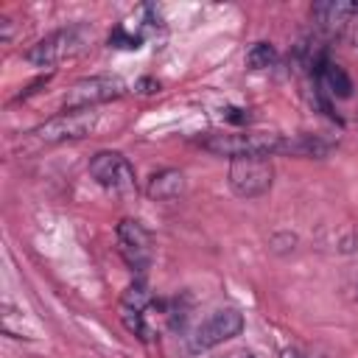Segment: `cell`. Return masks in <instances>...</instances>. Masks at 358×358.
Wrapping results in <instances>:
<instances>
[{"instance_id": "cell-1", "label": "cell", "mask_w": 358, "mask_h": 358, "mask_svg": "<svg viewBox=\"0 0 358 358\" xmlns=\"http://www.w3.org/2000/svg\"><path fill=\"white\" fill-rule=\"evenodd\" d=\"M199 145L215 157L238 159V157H274L285 154L288 137L268 131H213L199 140Z\"/></svg>"}, {"instance_id": "cell-2", "label": "cell", "mask_w": 358, "mask_h": 358, "mask_svg": "<svg viewBox=\"0 0 358 358\" xmlns=\"http://www.w3.org/2000/svg\"><path fill=\"white\" fill-rule=\"evenodd\" d=\"M90 28L87 25H67L59 28L53 34H48L45 39H39L31 50H25V62L34 67H53L76 53H81L90 42Z\"/></svg>"}, {"instance_id": "cell-3", "label": "cell", "mask_w": 358, "mask_h": 358, "mask_svg": "<svg viewBox=\"0 0 358 358\" xmlns=\"http://www.w3.org/2000/svg\"><path fill=\"white\" fill-rule=\"evenodd\" d=\"M229 190L238 199H260L274 185V165L268 157H238L229 159L227 171Z\"/></svg>"}, {"instance_id": "cell-4", "label": "cell", "mask_w": 358, "mask_h": 358, "mask_svg": "<svg viewBox=\"0 0 358 358\" xmlns=\"http://www.w3.org/2000/svg\"><path fill=\"white\" fill-rule=\"evenodd\" d=\"M90 173L103 190H109L115 196H134L137 193V173L120 151H98L90 159Z\"/></svg>"}, {"instance_id": "cell-5", "label": "cell", "mask_w": 358, "mask_h": 358, "mask_svg": "<svg viewBox=\"0 0 358 358\" xmlns=\"http://www.w3.org/2000/svg\"><path fill=\"white\" fill-rule=\"evenodd\" d=\"M115 238H117V252L126 260V266L137 277H143L154 260V235L137 218H123L115 229Z\"/></svg>"}, {"instance_id": "cell-6", "label": "cell", "mask_w": 358, "mask_h": 358, "mask_svg": "<svg viewBox=\"0 0 358 358\" xmlns=\"http://www.w3.org/2000/svg\"><path fill=\"white\" fill-rule=\"evenodd\" d=\"M243 330V316L241 310L235 308H221V310H213L207 319H201L193 333H190V350L193 352H204V350H213L235 336H241Z\"/></svg>"}, {"instance_id": "cell-7", "label": "cell", "mask_w": 358, "mask_h": 358, "mask_svg": "<svg viewBox=\"0 0 358 358\" xmlns=\"http://www.w3.org/2000/svg\"><path fill=\"white\" fill-rule=\"evenodd\" d=\"M126 92V84L115 76H90L76 81L67 95H64V112H81V109H95L98 103L115 101Z\"/></svg>"}, {"instance_id": "cell-8", "label": "cell", "mask_w": 358, "mask_h": 358, "mask_svg": "<svg viewBox=\"0 0 358 358\" xmlns=\"http://www.w3.org/2000/svg\"><path fill=\"white\" fill-rule=\"evenodd\" d=\"M98 126V112L95 109H81V112H62L42 126L34 129V137L42 143H64V140H81L90 137Z\"/></svg>"}, {"instance_id": "cell-9", "label": "cell", "mask_w": 358, "mask_h": 358, "mask_svg": "<svg viewBox=\"0 0 358 358\" xmlns=\"http://www.w3.org/2000/svg\"><path fill=\"white\" fill-rule=\"evenodd\" d=\"M151 305H154V299H151L145 277H137L120 296V322L140 341H151V327H148V308Z\"/></svg>"}, {"instance_id": "cell-10", "label": "cell", "mask_w": 358, "mask_h": 358, "mask_svg": "<svg viewBox=\"0 0 358 358\" xmlns=\"http://www.w3.org/2000/svg\"><path fill=\"white\" fill-rule=\"evenodd\" d=\"M310 76L316 81L319 101H327V98H350L352 95V78H350V73L338 62H333L330 56Z\"/></svg>"}, {"instance_id": "cell-11", "label": "cell", "mask_w": 358, "mask_h": 358, "mask_svg": "<svg viewBox=\"0 0 358 358\" xmlns=\"http://www.w3.org/2000/svg\"><path fill=\"white\" fill-rule=\"evenodd\" d=\"M352 8H355V3L327 0V3H316V6L310 8V17H313L316 28H319L327 39H333V36H344V34H347Z\"/></svg>"}, {"instance_id": "cell-12", "label": "cell", "mask_w": 358, "mask_h": 358, "mask_svg": "<svg viewBox=\"0 0 358 358\" xmlns=\"http://www.w3.org/2000/svg\"><path fill=\"white\" fill-rule=\"evenodd\" d=\"M185 190V173L179 168H165V171H157L151 179H148V199L151 201H173L179 199Z\"/></svg>"}, {"instance_id": "cell-13", "label": "cell", "mask_w": 358, "mask_h": 358, "mask_svg": "<svg viewBox=\"0 0 358 358\" xmlns=\"http://www.w3.org/2000/svg\"><path fill=\"white\" fill-rule=\"evenodd\" d=\"M274 62H277V50H274L271 42H255V45L246 50V67L255 70V73L274 67Z\"/></svg>"}, {"instance_id": "cell-14", "label": "cell", "mask_w": 358, "mask_h": 358, "mask_svg": "<svg viewBox=\"0 0 358 358\" xmlns=\"http://www.w3.org/2000/svg\"><path fill=\"white\" fill-rule=\"evenodd\" d=\"M143 34L140 31H134V28H129L126 22H120L112 34H109V48H120V50H137L140 45H143Z\"/></svg>"}, {"instance_id": "cell-15", "label": "cell", "mask_w": 358, "mask_h": 358, "mask_svg": "<svg viewBox=\"0 0 358 358\" xmlns=\"http://www.w3.org/2000/svg\"><path fill=\"white\" fill-rule=\"evenodd\" d=\"M224 120H229L235 126H243V123H249V112L246 109H238V106H227L224 109Z\"/></svg>"}, {"instance_id": "cell-16", "label": "cell", "mask_w": 358, "mask_h": 358, "mask_svg": "<svg viewBox=\"0 0 358 358\" xmlns=\"http://www.w3.org/2000/svg\"><path fill=\"white\" fill-rule=\"evenodd\" d=\"M347 36L352 39V45L358 48V3L352 8V17H350V25H347Z\"/></svg>"}, {"instance_id": "cell-17", "label": "cell", "mask_w": 358, "mask_h": 358, "mask_svg": "<svg viewBox=\"0 0 358 358\" xmlns=\"http://www.w3.org/2000/svg\"><path fill=\"white\" fill-rule=\"evenodd\" d=\"M137 90H140V92H159V81L140 78V81H137Z\"/></svg>"}, {"instance_id": "cell-18", "label": "cell", "mask_w": 358, "mask_h": 358, "mask_svg": "<svg viewBox=\"0 0 358 358\" xmlns=\"http://www.w3.org/2000/svg\"><path fill=\"white\" fill-rule=\"evenodd\" d=\"M282 358H302L296 350H282Z\"/></svg>"}]
</instances>
